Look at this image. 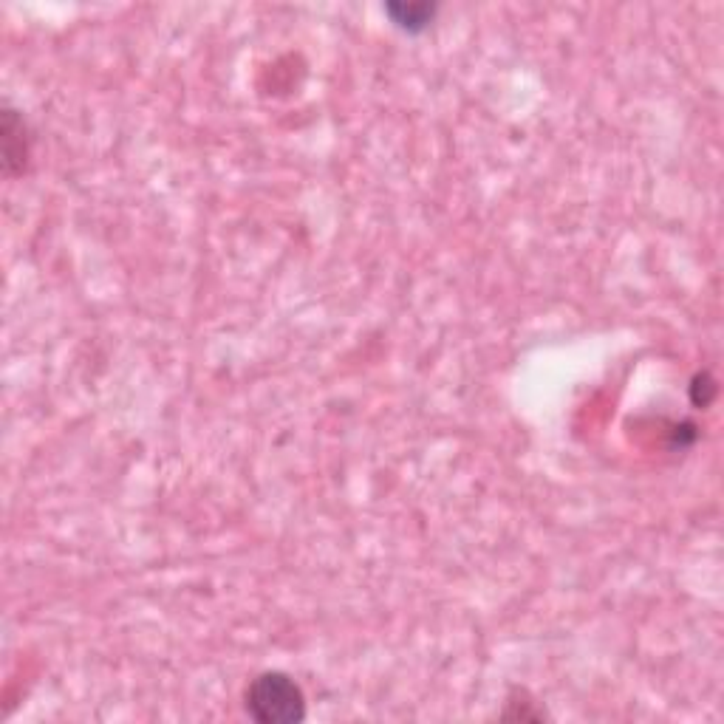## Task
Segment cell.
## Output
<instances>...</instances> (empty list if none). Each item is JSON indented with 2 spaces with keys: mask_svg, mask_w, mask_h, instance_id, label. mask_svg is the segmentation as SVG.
Returning <instances> with one entry per match:
<instances>
[{
  "mask_svg": "<svg viewBox=\"0 0 724 724\" xmlns=\"http://www.w3.org/2000/svg\"><path fill=\"white\" fill-rule=\"evenodd\" d=\"M713 396H716V385H713V379H710L708 374H699V377L693 379V385H691L693 405L705 408V405H710V399H713Z\"/></svg>",
  "mask_w": 724,
  "mask_h": 724,
  "instance_id": "4",
  "label": "cell"
},
{
  "mask_svg": "<svg viewBox=\"0 0 724 724\" xmlns=\"http://www.w3.org/2000/svg\"><path fill=\"white\" fill-rule=\"evenodd\" d=\"M385 12L394 17V23L399 29L422 32V29H428L430 20L436 15V6H428V3H391Z\"/></svg>",
  "mask_w": 724,
  "mask_h": 724,
  "instance_id": "3",
  "label": "cell"
},
{
  "mask_svg": "<svg viewBox=\"0 0 724 724\" xmlns=\"http://www.w3.org/2000/svg\"><path fill=\"white\" fill-rule=\"evenodd\" d=\"M29 153H32V145H29V136H26L23 116L12 108H6L3 111V165H6V173L9 176L23 173L26 162H29Z\"/></svg>",
  "mask_w": 724,
  "mask_h": 724,
  "instance_id": "2",
  "label": "cell"
},
{
  "mask_svg": "<svg viewBox=\"0 0 724 724\" xmlns=\"http://www.w3.org/2000/svg\"><path fill=\"white\" fill-rule=\"evenodd\" d=\"M244 708L258 724H295L306 719V696L283 671H264L249 682Z\"/></svg>",
  "mask_w": 724,
  "mask_h": 724,
  "instance_id": "1",
  "label": "cell"
}]
</instances>
